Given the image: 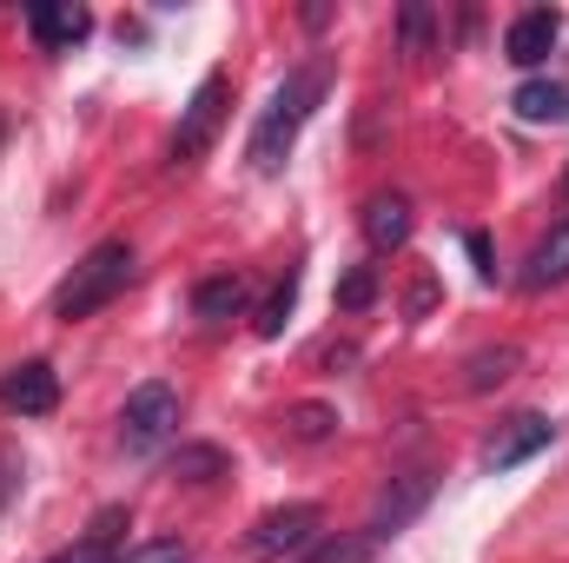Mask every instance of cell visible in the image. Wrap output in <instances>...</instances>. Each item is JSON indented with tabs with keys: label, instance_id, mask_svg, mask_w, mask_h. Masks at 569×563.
Listing matches in <instances>:
<instances>
[{
	"label": "cell",
	"instance_id": "cell-17",
	"mask_svg": "<svg viewBox=\"0 0 569 563\" xmlns=\"http://www.w3.org/2000/svg\"><path fill=\"white\" fill-rule=\"evenodd\" d=\"M510 372H517V345H497V352H477V358H470V378H463V385H470V392H490V385H503Z\"/></svg>",
	"mask_w": 569,
	"mask_h": 563
},
{
	"label": "cell",
	"instance_id": "cell-1",
	"mask_svg": "<svg viewBox=\"0 0 569 563\" xmlns=\"http://www.w3.org/2000/svg\"><path fill=\"white\" fill-rule=\"evenodd\" d=\"M318 100H325V60H305L298 73H284V87L272 93V107L252 127V166L259 172H279L284 166V152L298 146V134H305V120H311Z\"/></svg>",
	"mask_w": 569,
	"mask_h": 563
},
{
	"label": "cell",
	"instance_id": "cell-18",
	"mask_svg": "<svg viewBox=\"0 0 569 563\" xmlns=\"http://www.w3.org/2000/svg\"><path fill=\"white\" fill-rule=\"evenodd\" d=\"M291 437H298V444H325V437H331V431H338V412H331V405H291Z\"/></svg>",
	"mask_w": 569,
	"mask_h": 563
},
{
	"label": "cell",
	"instance_id": "cell-4",
	"mask_svg": "<svg viewBox=\"0 0 569 563\" xmlns=\"http://www.w3.org/2000/svg\"><path fill=\"white\" fill-rule=\"evenodd\" d=\"M172 424H179V392L172 385H133L127 392V412H120V444L127 451H159L166 437H172Z\"/></svg>",
	"mask_w": 569,
	"mask_h": 563
},
{
	"label": "cell",
	"instance_id": "cell-23",
	"mask_svg": "<svg viewBox=\"0 0 569 563\" xmlns=\"http://www.w3.org/2000/svg\"><path fill=\"white\" fill-rule=\"evenodd\" d=\"M425 33H430V7H405V47L425 53Z\"/></svg>",
	"mask_w": 569,
	"mask_h": 563
},
{
	"label": "cell",
	"instance_id": "cell-13",
	"mask_svg": "<svg viewBox=\"0 0 569 563\" xmlns=\"http://www.w3.org/2000/svg\"><path fill=\"white\" fill-rule=\"evenodd\" d=\"M510 107H517L530 127H563L569 120V87H557V80H523Z\"/></svg>",
	"mask_w": 569,
	"mask_h": 563
},
{
	"label": "cell",
	"instance_id": "cell-16",
	"mask_svg": "<svg viewBox=\"0 0 569 563\" xmlns=\"http://www.w3.org/2000/svg\"><path fill=\"white\" fill-rule=\"evenodd\" d=\"M291 305H298V273H284L272 292H266V305H259V318H252V332L259 338H279L284 332V318H291Z\"/></svg>",
	"mask_w": 569,
	"mask_h": 563
},
{
	"label": "cell",
	"instance_id": "cell-20",
	"mask_svg": "<svg viewBox=\"0 0 569 563\" xmlns=\"http://www.w3.org/2000/svg\"><path fill=\"white\" fill-rule=\"evenodd\" d=\"M120 563H192V544H179V537H146V544H127Z\"/></svg>",
	"mask_w": 569,
	"mask_h": 563
},
{
	"label": "cell",
	"instance_id": "cell-2",
	"mask_svg": "<svg viewBox=\"0 0 569 563\" xmlns=\"http://www.w3.org/2000/svg\"><path fill=\"white\" fill-rule=\"evenodd\" d=\"M127 279H133V246L127 239H100L67 279H60V292H53V318H93L100 305H113L120 292H127Z\"/></svg>",
	"mask_w": 569,
	"mask_h": 563
},
{
	"label": "cell",
	"instance_id": "cell-14",
	"mask_svg": "<svg viewBox=\"0 0 569 563\" xmlns=\"http://www.w3.org/2000/svg\"><path fill=\"white\" fill-rule=\"evenodd\" d=\"M120 524H127V511H100V517H93V531H87L73 551H60L53 563H120V551H113Z\"/></svg>",
	"mask_w": 569,
	"mask_h": 563
},
{
	"label": "cell",
	"instance_id": "cell-10",
	"mask_svg": "<svg viewBox=\"0 0 569 563\" xmlns=\"http://www.w3.org/2000/svg\"><path fill=\"white\" fill-rule=\"evenodd\" d=\"M87 33H93V13H87V7H73V0H60V7H33V40H40L47 53L80 47Z\"/></svg>",
	"mask_w": 569,
	"mask_h": 563
},
{
	"label": "cell",
	"instance_id": "cell-8",
	"mask_svg": "<svg viewBox=\"0 0 569 563\" xmlns=\"http://www.w3.org/2000/svg\"><path fill=\"white\" fill-rule=\"evenodd\" d=\"M557 40H563V13H557V7H530V13L510 20L503 53H510L517 67H543V60L557 53Z\"/></svg>",
	"mask_w": 569,
	"mask_h": 563
},
{
	"label": "cell",
	"instance_id": "cell-21",
	"mask_svg": "<svg viewBox=\"0 0 569 563\" xmlns=\"http://www.w3.org/2000/svg\"><path fill=\"white\" fill-rule=\"evenodd\" d=\"M371 292H378V273H371V266H358L351 279L338 285V305H345V312H365V305H371Z\"/></svg>",
	"mask_w": 569,
	"mask_h": 563
},
{
	"label": "cell",
	"instance_id": "cell-3",
	"mask_svg": "<svg viewBox=\"0 0 569 563\" xmlns=\"http://www.w3.org/2000/svg\"><path fill=\"white\" fill-rule=\"evenodd\" d=\"M226 100H232V80L226 73H206L199 87H192V100H186V113H179V127H172V166H192L206 146L219 140V127H226Z\"/></svg>",
	"mask_w": 569,
	"mask_h": 563
},
{
	"label": "cell",
	"instance_id": "cell-9",
	"mask_svg": "<svg viewBox=\"0 0 569 563\" xmlns=\"http://www.w3.org/2000/svg\"><path fill=\"white\" fill-rule=\"evenodd\" d=\"M550 437H557V424H550V418H537V412H517V418H510L497 437H490V444H483V464H490V471H510V464L537 457Z\"/></svg>",
	"mask_w": 569,
	"mask_h": 563
},
{
	"label": "cell",
	"instance_id": "cell-7",
	"mask_svg": "<svg viewBox=\"0 0 569 563\" xmlns=\"http://www.w3.org/2000/svg\"><path fill=\"white\" fill-rule=\"evenodd\" d=\"M425 504H430V471H405V477H391V491L378 497V511H371L365 537H371V544H385V537H391V531H405Z\"/></svg>",
	"mask_w": 569,
	"mask_h": 563
},
{
	"label": "cell",
	"instance_id": "cell-11",
	"mask_svg": "<svg viewBox=\"0 0 569 563\" xmlns=\"http://www.w3.org/2000/svg\"><path fill=\"white\" fill-rule=\"evenodd\" d=\"M365 239H371L378 253H398V246L411 239V199H405V192H378V199L365 206Z\"/></svg>",
	"mask_w": 569,
	"mask_h": 563
},
{
	"label": "cell",
	"instance_id": "cell-19",
	"mask_svg": "<svg viewBox=\"0 0 569 563\" xmlns=\"http://www.w3.org/2000/svg\"><path fill=\"white\" fill-rule=\"evenodd\" d=\"M371 551H378V544L358 531V537H325V544H311V551H305V563H365Z\"/></svg>",
	"mask_w": 569,
	"mask_h": 563
},
{
	"label": "cell",
	"instance_id": "cell-22",
	"mask_svg": "<svg viewBox=\"0 0 569 563\" xmlns=\"http://www.w3.org/2000/svg\"><path fill=\"white\" fill-rule=\"evenodd\" d=\"M172 471H186V477H219V471H226V457H219V451H179V457H172Z\"/></svg>",
	"mask_w": 569,
	"mask_h": 563
},
{
	"label": "cell",
	"instance_id": "cell-15",
	"mask_svg": "<svg viewBox=\"0 0 569 563\" xmlns=\"http://www.w3.org/2000/svg\"><path fill=\"white\" fill-rule=\"evenodd\" d=\"M246 305V279L239 273H212V279H199V292H192V312L199 318H232Z\"/></svg>",
	"mask_w": 569,
	"mask_h": 563
},
{
	"label": "cell",
	"instance_id": "cell-24",
	"mask_svg": "<svg viewBox=\"0 0 569 563\" xmlns=\"http://www.w3.org/2000/svg\"><path fill=\"white\" fill-rule=\"evenodd\" d=\"M470 259H477L483 279H497V266H490V239H483V233H470Z\"/></svg>",
	"mask_w": 569,
	"mask_h": 563
},
{
	"label": "cell",
	"instance_id": "cell-6",
	"mask_svg": "<svg viewBox=\"0 0 569 563\" xmlns=\"http://www.w3.org/2000/svg\"><path fill=\"white\" fill-rule=\"evenodd\" d=\"M0 405H7V412H20V418H47V412L60 405V372H53L47 358L13 365V372L0 378Z\"/></svg>",
	"mask_w": 569,
	"mask_h": 563
},
{
	"label": "cell",
	"instance_id": "cell-5",
	"mask_svg": "<svg viewBox=\"0 0 569 563\" xmlns=\"http://www.w3.org/2000/svg\"><path fill=\"white\" fill-rule=\"evenodd\" d=\"M325 531V511L318 504H284V511H266L252 524V551L259 557H279V551H311Z\"/></svg>",
	"mask_w": 569,
	"mask_h": 563
},
{
	"label": "cell",
	"instance_id": "cell-12",
	"mask_svg": "<svg viewBox=\"0 0 569 563\" xmlns=\"http://www.w3.org/2000/svg\"><path fill=\"white\" fill-rule=\"evenodd\" d=\"M569 279V219L563 226H550V239L530 253V266H523V292H550V285Z\"/></svg>",
	"mask_w": 569,
	"mask_h": 563
}]
</instances>
